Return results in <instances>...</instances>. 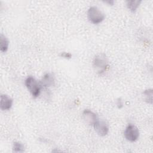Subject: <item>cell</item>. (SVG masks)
I'll use <instances>...</instances> for the list:
<instances>
[{
	"label": "cell",
	"instance_id": "obj_2",
	"mask_svg": "<svg viewBox=\"0 0 153 153\" xmlns=\"http://www.w3.org/2000/svg\"><path fill=\"white\" fill-rule=\"evenodd\" d=\"M25 84L33 97L36 98L39 96L42 87L40 84V82L35 78L32 76H27L25 79Z\"/></svg>",
	"mask_w": 153,
	"mask_h": 153
},
{
	"label": "cell",
	"instance_id": "obj_8",
	"mask_svg": "<svg viewBox=\"0 0 153 153\" xmlns=\"http://www.w3.org/2000/svg\"><path fill=\"white\" fill-rule=\"evenodd\" d=\"M54 77L51 73L45 74L39 81L42 87H51L54 84Z\"/></svg>",
	"mask_w": 153,
	"mask_h": 153
},
{
	"label": "cell",
	"instance_id": "obj_13",
	"mask_svg": "<svg viewBox=\"0 0 153 153\" xmlns=\"http://www.w3.org/2000/svg\"><path fill=\"white\" fill-rule=\"evenodd\" d=\"M60 56H62V57H65V58H71V54H70L69 53H65V52H63V53H61V54H60Z\"/></svg>",
	"mask_w": 153,
	"mask_h": 153
},
{
	"label": "cell",
	"instance_id": "obj_10",
	"mask_svg": "<svg viewBox=\"0 0 153 153\" xmlns=\"http://www.w3.org/2000/svg\"><path fill=\"white\" fill-rule=\"evenodd\" d=\"M141 1L138 0H134V1H126V5L127 8L131 11V12H135L139 6L140 5L141 3Z\"/></svg>",
	"mask_w": 153,
	"mask_h": 153
},
{
	"label": "cell",
	"instance_id": "obj_3",
	"mask_svg": "<svg viewBox=\"0 0 153 153\" xmlns=\"http://www.w3.org/2000/svg\"><path fill=\"white\" fill-rule=\"evenodd\" d=\"M87 17L91 23L96 25L102 22L105 17L104 13L96 6H91L88 8Z\"/></svg>",
	"mask_w": 153,
	"mask_h": 153
},
{
	"label": "cell",
	"instance_id": "obj_12",
	"mask_svg": "<svg viewBox=\"0 0 153 153\" xmlns=\"http://www.w3.org/2000/svg\"><path fill=\"white\" fill-rule=\"evenodd\" d=\"M13 149L14 152H22L24 151L25 146L20 142H14L13 145Z\"/></svg>",
	"mask_w": 153,
	"mask_h": 153
},
{
	"label": "cell",
	"instance_id": "obj_9",
	"mask_svg": "<svg viewBox=\"0 0 153 153\" xmlns=\"http://www.w3.org/2000/svg\"><path fill=\"white\" fill-rule=\"evenodd\" d=\"M9 41L7 37L1 34L0 36V50L1 52H6L8 48Z\"/></svg>",
	"mask_w": 153,
	"mask_h": 153
},
{
	"label": "cell",
	"instance_id": "obj_5",
	"mask_svg": "<svg viewBox=\"0 0 153 153\" xmlns=\"http://www.w3.org/2000/svg\"><path fill=\"white\" fill-rule=\"evenodd\" d=\"M95 131L100 136H105L109 132L108 124L104 121L98 120L93 126Z\"/></svg>",
	"mask_w": 153,
	"mask_h": 153
},
{
	"label": "cell",
	"instance_id": "obj_7",
	"mask_svg": "<svg viewBox=\"0 0 153 153\" xmlns=\"http://www.w3.org/2000/svg\"><path fill=\"white\" fill-rule=\"evenodd\" d=\"M13 99L7 94H2L1 96L0 108L2 110H9L11 109L13 105Z\"/></svg>",
	"mask_w": 153,
	"mask_h": 153
},
{
	"label": "cell",
	"instance_id": "obj_6",
	"mask_svg": "<svg viewBox=\"0 0 153 153\" xmlns=\"http://www.w3.org/2000/svg\"><path fill=\"white\" fill-rule=\"evenodd\" d=\"M82 117L86 123L92 126L99 120L97 115L89 109H85L83 111Z\"/></svg>",
	"mask_w": 153,
	"mask_h": 153
},
{
	"label": "cell",
	"instance_id": "obj_1",
	"mask_svg": "<svg viewBox=\"0 0 153 153\" xmlns=\"http://www.w3.org/2000/svg\"><path fill=\"white\" fill-rule=\"evenodd\" d=\"M93 66L99 74H102L106 72L108 68V61L106 56L103 53L96 55L93 61Z\"/></svg>",
	"mask_w": 153,
	"mask_h": 153
},
{
	"label": "cell",
	"instance_id": "obj_4",
	"mask_svg": "<svg viewBox=\"0 0 153 153\" xmlns=\"http://www.w3.org/2000/svg\"><path fill=\"white\" fill-rule=\"evenodd\" d=\"M124 135L127 140L133 142L138 139L139 137V131L135 125L128 124L124 130Z\"/></svg>",
	"mask_w": 153,
	"mask_h": 153
},
{
	"label": "cell",
	"instance_id": "obj_11",
	"mask_svg": "<svg viewBox=\"0 0 153 153\" xmlns=\"http://www.w3.org/2000/svg\"><path fill=\"white\" fill-rule=\"evenodd\" d=\"M143 96L144 98V100L145 102L149 103H152V89H148L143 91Z\"/></svg>",
	"mask_w": 153,
	"mask_h": 153
}]
</instances>
